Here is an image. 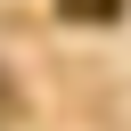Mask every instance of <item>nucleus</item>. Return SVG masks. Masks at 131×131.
I'll return each instance as SVG.
<instances>
[{
  "mask_svg": "<svg viewBox=\"0 0 131 131\" xmlns=\"http://www.w3.org/2000/svg\"><path fill=\"white\" fill-rule=\"evenodd\" d=\"M57 8H66L74 25H115V16H123V0H57Z\"/></svg>",
  "mask_w": 131,
  "mask_h": 131,
  "instance_id": "1",
  "label": "nucleus"
}]
</instances>
